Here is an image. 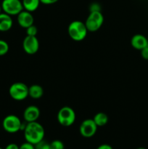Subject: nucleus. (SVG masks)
I'll return each instance as SVG.
<instances>
[{"mask_svg":"<svg viewBox=\"0 0 148 149\" xmlns=\"http://www.w3.org/2000/svg\"><path fill=\"white\" fill-rule=\"evenodd\" d=\"M22 4L25 10L33 13L39 8L41 2L40 0H22Z\"/></svg>","mask_w":148,"mask_h":149,"instance_id":"nucleus-15","label":"nucleus"},{"mask_svg":"<svg viewBox=\"0 0 148 149\" xmlns=\"http://www.w3.org/2000/svg\"><path fill=\"white\" fill-rule=\"evenodd\" d=\"M90 12H96V11H101V6L99 3L94 2L90 4L89 6Z\"/></svg>","mask_w":148,"mask_h":149,"instance_id":"nucleus-21","label":"nucleus"},{"mask_svg":"<svg viewBox=\"0 0 148 149\" xmlns=\"http://www.w3.org/2000/svg\"><path fill=\"white\" fill-rule=\"evenodd\" d=\"M68 32L69 36L73 40L80 42L85 39L88 30L86 27L85 23L80 20H74L68 26Z\"/></svg>","mask_w":148,"mask_h":149,"instance_id":"nucleus-2","label":"nucleus"},{"mask_svg":"<svg viewBox=\"0 0 148 149\" xmlns=\"http://www.w3.org/2000/svg\"><path fill=\"white\" fill-rule=\"evenodd\" d=\"M3 13L10 15H17L23 9L22 1L20 0H3L1 4Z\"/></svg>","mask_w":148,"mask_h":149,"instance_id":"nucleus-7","label":"nucleus"},{"mask_svg":"<svg viewBox=\"0 0 148 149\" xmlns=\"http://www.w3.org/2000/svg\"><path fill=\"white\" fill-rule=\"evenodd\" d=\"M44 90L39 84H32L28 87V96L33 99H39L43 96Z\"/></svg>","mask_w":148,"mask_h":149,"instance_id":"nucleus-14","label":"nucleus"},{"mask_svg":"<svg viewBox=\"0 0 148 149\" xmlns=\"http://www.w3.org/2000/svg\"><path fill=\"white\" fill-rule=\"evenodd\" d=\"M131 45L134 49L141 50L148 45L147 37L140 33L133 35L131 39Z\"/></svg>","mask_w":148,"mask_h":149,"instance_id":"nucleus-12","label":"nucleus"},{"mask_svg":"<svg viewBox=\"0 0 148 149\" xmlns=\"http://www.w3.org/2000/svg\"><path fill=\"white\" fill-rule=\"evenodd\" d=\"M19 149H35V146L33 144L30 143L28 142H26L23 143L19 146Z\"/></svg>","mask_w":148,"mask_h":149,"instance_id":"nucleus-22","label":"nucleus"},{"mask_svg":"<svg viewBox=\"0 0 148 149\" xmlns=\"http://www.w3.org/2000/svg\"><path fill=\"white\" fill-rule=\"evenodd\" d=\"M57 118L59 125L63 127H70L75 122L76 116L72 108L64 106L59 109Z\"/></svg>","mask_w":148,"mask_h":149,"instance_id":"nucleus-3","label":"nucleus"},{"mask_svg":"<svg viewBox=\"0 0 148 149\" xmlns=\"http://www.w3.org/2000/svg\"><path fill=\"white\" fill-rule=\"evenodd\" d=\"M0 149H3L2 148H1V147H0Z\"/></svg>","mask_w":148,"mask_h":149,"instance_id":"nucleus-29","label":"nucleus"},{"mask_svg":"<svg viewBox=\"0 0 148 149\" xmlns=\"http://www.w3.org/2000/svg\"><path fill=\"white\" fill-rule=\"evenodd\" d=\"M93 120L95 122L97 127H103L107 125L109 119L106 113H103V112H100V113H96L95 116L93 118Z\"/></svg>","mask_w":148,"mask_h":149,"instance_id":"nucleus-16","label":"nucleus"},{"mask_svg":"<svg viewBox=\"0 0 148 149\" xmlns=\"http://www.w3.org/2000/svg\"><path fill=\"white\" fill-rule=\"evenodd\" d=\"M23 50L28 55L36 53L39 49V42L36 36H26L23 42Z\"/></svg>","mask_w":148,"mask_h":149,"instance_id":"nucleus-9","label":"nucleus"},{"mask_svg":"<svg viewBox=\"0 0 148 149\" xmlns=\"http://www.w3.org/2000/svg\"><path fill=\"white\" fill-rule=\"evenodd\" d=\"M9 51V45L6 41L0 39V56L6 55Z\"/></svg>","mask_w":148,"mask_h":149,"instance_id":"nucleus-17","label":"nucleus"},{"mask_svg":"<svg viewBox=\"0 0 148 149\" xmlns=\"http://www.w3.org/2000/svg\"><path fill=\"white\" fill-rule=\"evenodd\" d=\"M136 149H146L145 148H143V147H139V148H136Z\"/></svg>","mask_w":148,"mask_h":149,"instance_id":"nucleus-28","label":"nucleus"},{"mask_svg":"<svg viewBox=\"0 0 148 149\" xmlns=\"http://www.w3.org/2000/svg\"><path fill=\"white\" fill-rule=\"evenodd\" d=\"M147 40H148V37H147Z\"/></svg>","mask_w":148,"mask_h":149,"instance_id":"nucleus-30","label":"nucleus"},{"mask_svg":"<svg viewBox=\"0 0 148 149\" xmlns=\"http://www.w3.org/2000/svg\"><path fill=\"white\" fill-rule=\"evenodd\" d=\"M58 1H59V0H40V2L41 3V4L49 5V4H55V3L57 2Z\"/></svg>","mask_w":148,"mask_h":149,"instance_id":"nucleus-24","label":"nucleus"},{"mask_svg":"<svg viewBox=\"0 0 148 149\" xmlns=\"http://www.w3.org/2000/svg\"><path fill=\"white\" fill-rule=\"evenodd\" d=\"M13 20L12 16L5 13L0 14V31L5 32L12 27Z\"/></svg>","mask_w":148,"mask_h":149,"instance_id":"nucleus-13","label":"nucleus"},{"mask_svg":"<svg viewBox=\"0 0 148 149\" xmlns=\"http://www.w3.org/2000/svg\"><path fill=\"white\" fill-rule=\"evenodd\" d=\"M23 131H24V138L26 142H28L33 145L40 142L44 138V128L37 121L26 124Z\"/></svg>","mask_w":148,"mask_h":149,"instance_id":"nucleus-1","label":"nucleus"},{"mask_svg":"<svg viewBox=\"0 0 148 149\" xmlns=\"http://www.w3.org/2000/svg\"><path fill=\"white\" fill-rule=\"evenodd\" d=\"M35 149H50V143L47 141H44V139L41 141L34 145Z\"/></svg>","mask_w":148,"mask_h":149,"instance_id":"nucleus-19","label":"nucleus"},{"mask_svg":"<svg viewBox=\"0 0 148 149\" xmlns=\"http://www.w3.org/2000/svg\"><path fill=\"white\" fill-rule=\"evenodd\" d=\"M17 20L19 26L26 29L29 26L33 25L34 17L32 15V13L23 10L17 15Z\"/></svg>","mask_w":148,"mask_h":149,"instance_id":"nucleus-10","label":"nucleus"},{"mask_svg":"<svg viewBox=\"0 0 148 149\" xmlns=\"http://www.w3.org/2000/svg\"><path fill=\"white\" fill-rule=\"evenodd\" d=\"M97 125L94 122L93 119H87L81 122L79 127L80 134L84 138H89L94 136L97 131Z\"/></svg>","mask_w":148,"mask_h":149,"instance_id":"nucleus-8","label":"nucleus"},{"mask_svg":"<svg viewBox=\"0 0 148 149\" xmlns=\"http://www.w3.org/2000/svg\"><path fill=\"white\" fill-rule=\"evenodd\" d=\"M140 51L141 56L142 57V58H144L145 60H148V45L142 49H141Z\"/></svg>","mask_w":148,"mask_h":149,"instance_id":"nucleus-23","label":"nucleus"},{"mask_svg":"<svg viewBox=\"0 0 148 149\" xmlns=\"http://www.w3.org/2000/svg\"><path fill=\"white\" fill-rule=\"evenodd\" d=\"M97 149H113V147L111 146L110 145H109V144H102V145L99 146L98 147H97Z\"/></svg>","mask_w":148,"mask_h":149,"instance_id":"nucleus-25","label":"nucleus"},{"mask_svg":"<svg viewBox=\"0 0 148 149\" xmlns=\"http://www.w3.org/2000/svg\"><path fill=\"white\" fill-rule=\"evenodd\" d=\"M50 149H65V145L62 141L55 140L50 143Z\"/></svg>","mask_w":148,"mask_h":149,"instance_id":"nucleus-18","label":"nucleus"},{"mask_svg":"<svg viewBox=\"0 0 148 149\" xmlns=\"http://www.w3.org/2000/svg\"><path fill=\"white\" fill-rule=\"evenodd\" d=\"M1 13H2V8H1V4H0V14H1Z\"/></svg>","mask_w":148,"mask_h":149,"instance_id":"nucleus-27","label":"nucleus"},{"mask_svg":"<svg viewBox=\"0 0 148 149\" xmlns=\"http://www.w3.org/2000/svg\"><path fill=\"white\" fill-rule=\"evenodd\" d=\"M40 116V110L36 106H29L23 112V119L27 123L36 122Z\"/></svg>","mask_w":148,"mask_h":149,"instance_id":"nucleus-11","label":"nucleus"},{"mask_svg":"<svg viewBox=\"0 0 148 149\" xmlns=\"http://www.w3.org/2000/svg\"><path fill=\"white\" fill-rule=\"evenodd\" d=\"M4 149H19V146L16 143H10Z\"/></svg>","mask_w":148,"mask_h":149,"instance_id":"nucleus-26","label":"nucleus"},{"mask_svg":"<svg viewBox=\"0 0 148 149\" xmlns=\"http://www.w3.org/2000/svg\"><path fill=\"white\" fill-rule=\"evenodd\" d=\"M38 33V29L37 27L34 25H32V26H29L28 28L26 29V34L27 36H36V34Z\"/></svg>","mask_w":148,"mask_h":149,"instance_id":"nucleus-20","label":"nucleus"},{"mask_svg":"<svg viewBox=\"0 0 148 149\" xmlns=\"http://www.w3.org/2000/svg\"><path fill=\"white\" fill-rule=\"evenodd\" d=\"M9 94L13 100L21 101L28 97V87L23 82L13 83L9 89Z\"/></svg>","mask_w":148,"mask_h":149,"instance_id":"nucleus-4","label":"nucleus"},{"mask_svg":"<svg viewBox=\"0 0 148 149\" xmlns=\"http://www.w3.org/2000/svg\"><path fill=\"white\" fill-rule=\"evenodd\" d=\"M2 127L8 133H16L22 130L23 123L18 116L14 114H10L3 119Z\"/></svg>","mask_w":148,"mask_h":149,"instance_id":"nucleus-6","label":"nucleus"},{"mask_svg":"<svg viewBox=\"0 0 148 149\" xmlns=\"http://www.w3.org/2000/svg\"><path fill=\"white\" fill-rule=\"evenodd\" d=\"M104 23V16L101 11L90 12L86 20L85 25L88 31L94 32L101 28Z\"/></svg>","mask_w":148,"mask_h":149,"instance_id":"nucleus-5","label":"nucleus"}]
</instances>
